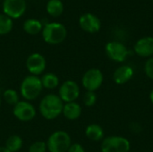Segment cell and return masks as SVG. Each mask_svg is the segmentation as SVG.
Listing matches in <instances>:
<instances>
[{
  "instance_id": "obj_1",
  "label": "cell",
  "mask_w": 153,
  "mask_h": 152,
  "mask_svg": "<svg viewBox=\"0 0 153 152\" xmlns=\"http://www.w3.org/2000/svg\"><path fill=\"white\" fill-rule=\"evenodd\" d=\"M65 103L56 94H48L42 98L39 105V110L42 117L47 120H54L62 115Z\"/></svg>"
},
{
  "instance_id": "obj_2",
  "label": "cell",
  "mask_w": 153,
  "mask_h": 152,
  "mask_svg": "<svg viewBox=\"0 0 153 152\" xmlns=\"http://www.w3.org/2000/svg\"><path fill=\"white\" fill-rule=\"evenodd\" d=\"M43 90V86L39 76L27 75L21 82L20 94L24 100L31 101L39 97Z\"/></svg>"
},
{
  "instance_id": "obj_3",
  "label": "cell",
  "mask_w": 153,
  "mask_h": 152,
  "mask_svg": "<svg viewBox=\"0 0 153 152\" xmlns=\"http://www.w3.org/2000/svg\"><path fill=\"white\" fill-rule=\"evenodd\" d=\"M41 33L46 43L49 45H58L65 39L67 30L65 26L60 22H48L43 26Z\"/></svg>"
},
{
  "instance_id": "obj_4",
  "label": "cell",
  "mask_w": 153,
  "mask_h": 152,
  "mask_svg": "<svg viewBox=\"0 0 153 152\" xmlns=\"http://www.w3.org/2000/svg\"><path fill=\"white\" fill-rule=\"evenodd\" d=\"M46 143L49 152H67L72 140L66 132L56 131L49 135Z\"/></svg>"
},
{
  "instance_id": "obj_5",
  "label": "cell",
  "mask_w": 153,
  "mask_h": 152,
  "mask_svg": "<svg viewBox=\"0 0 153 152\" xmlns=\"http://www.w3.org/2000/svg\"><path fill=\"white\" fill-rule=\"evenodd\" d=\"M100 149L101 152H129L131 143L123 136L112 135L102 140Z\"/></svg>"
},
{
  "instance_id": "obj_6",
  "label": "cell",
  "mask_w": 153,
  "mask_h": 152,
  "mask_svg": "<svg viewBox=\"0 0 153 152\" xmlns=\"http://www.w3.org/2000/svg\"><path fill=\"white\" fill-rule=\"evenodd\" d=\"M104 81V75L100 69L91 68L84 73L82 78V87L87 91H96L99 90Z\"/></svg>"
},
{
  "instance_id": "obj_7",
  "label": "cell",
  "mask_w": 153,
  "mask_h": 152,
  "mask_svg": "<svg viewBox=\"0 0 153 152\" xmlns=\"http://www.w3.org/2000/svg\"><path fill=\"white\" fill-rule=\"evenodd\" d=\"M13 114L19 121L30 122L33 120L36 116L35 107L27 100H20L16 105L13 106Z\"/></svg>"
},
{
  "instance_id": "obj_8",
  "label": "cell",
  "mask_w": 153,
  "mask_h": 152,
  "mask_svg": "<svg viewBox=\"0 0 153 152\" xmlns=\"http://www.w3.org/2000/svg\"><path fill=\"white\" fill-rule=\"evenodd\" d=\"M58 96L64 103L75 101L80 96V87L78 83L73 80L64 82L59 87Z\"/></svg>"
},
{
  "instance_id": "obj_9",
  "label": "cell",
  "mask_w": 153,
  "mask_h": 152,
  "mask_svg": "<svg viewBox=\"0 0 153 152\" xmlns=\"http://www.w3.org/2000/svg\"><path fill=\"white\" fill-rule=\"evenodd\" d=\"M107 56L113 61L117 63H122L126 61L129 56V50L127 47L121 42L118 41H110L107 43L105 47Z\"/></svg>"
},
{
  "instance_id": "obj_10",
  "label": "cell",
  "mask_w": 153,
  "mask_h": 152,
  "mask_svg": "<svg viewBox=\"0 0 153 152\" xmlns=\"http://www.w3.org/2000/svg\"><path fill=\"white\" fill-rule=\"evenodd\" d=\"M27 8L25 0H4L3 12L11 19L22 17Z\"/></svg>"
},
{
  "instance_id": "obj_11",
  "label": "cell",
  "mask_w": 153,
  "mask_h": 152,
  "mask_svg": "<svg viewBox=\"0 0 153 152\" xmlns=\"http://www.w3.org/2000/svg\"><path fill=\"white\" fill-rule=\"evenodd\" d=\"M26 68L31 75L39 76L44 73L47 67L46 58L39 53H33L26 59Z\"/></svg>"
},
{
  "instance_id": "obj_12",
  "label": "cell",
  "mask_w": 153,
  "mask_h": 152,
  "mask_svg": "<svg viewBox=\"0 0 153 152\" xmlns=\"http://www.w3.org/2000/svg\"><path fill=\"white\" fill-rule=\"evenodd\" d=\"M79 25L82 30L88 33H96L101 28V22L95 14L87 13L80 17Z\"/></svg>"
},
{
  "instance_id": "obj_13",
  "label": "cell",
  "mask_w": 153,
  "mask_h": 152,
  "mask_svg": "<svg viewBox=\"0 0 153 152\" xmlns=\"http://www.w3.org/2000/svg\"><path fill=\"white\" fill-rule=\"evenodd\" d=\"M134 50L141 57H152L153 56V37H143L138 39L134 44Z\"/></svg>"
},
{
  "instance_id": "obj_14",
  "label": "cell",
  "mask_w": 153,
  "mask_h": 152,
  "mask_svg": "<svg viewBox=\"0 0 153 152\" xmlns=\"http://www.w3.org/2000/svg\"><path fill=\"white\" fill-rule=\"evenodd\" d=\"M134 73V69L131 66L121 65L115 70L113 73V80L117 84L122 85L128 82L133 78Z\"/></svg>"
},
{
  "instance_id": "obj_15",
  "label": "cell",
  "mask_w": 153,
  "mask_h": 152,
  "mask_svg": "<svg viewBox=\"0 0 153 152\" xmlns=\"http://www.w3.org/2000/svg\"><path fill=\"white\" fill-rule=\"evenodd\" d=\"M82 112V109L81 105L77 103L76 101H74V102L65 103L62 115L66 119L73 121V120L78 119L81 116Z\"/></svg>"
},
{
  "instance_id": "obj_16",
  "label": "cell",
  "mask_w": 153,
  "mask_h": 152,
  "mask_svg": "<svg viewBox=\"0 0 153 152\" xmlns=\"http://www.w3.org/2000/svg\"><path fill=\"white\" fill-rule=\"evenodd\" d=\"M85 135L93 142H99L104 139V130L97 124H91L85 129Z\"/></svg>"
},
{
  "instance_id": "obj_17",
  "label": "cell",
  "mask_w": 153,
  "mask_h": 152,
  "mask_svg": "<svg viewBox=\"0 0 153 152\" xmlns=\"http://www.w3.org/2000/svg\"><path fill=\"white\" fill-rule=\"evenodd\" d=\"M43 26L44 25L42 24V22L40 21L34 19V18H30V19L26 20L23 22L22 28L26 33H28L30 35H36L42 31Z\"/></svg>"
},
{
  "instance_id": "obj_18",
  "label": "cell",
  "mask_w": 153,
  "mask_h": 152,
  "mask_svg": "<svg viewBox=\"0 0 153 152\" xmlns=\"http://www.w3.org/2000/svg\"><path fill=\"white\" fill-rule=\"evenodd\" d=\"M43 89L47 90H55L59 85V78L54 73H47L42 75L40 78Z\"/></svg>"
},
{
  "instance_id": "obj_19",
  "label": "cell",
  "mask_w": 153,
  "mask_h": 152,
  "mask_svg": "<svg viewBox=\"0 0 153 152\" xmlns=\"http://www.w3.org/2000/svg\"><path fill=\"white\" fill-rule=\"evenodd\" d=\"M48 13L52 17L60 16L65 9L64 4L61 0H48L46 6Z\"/></svg>"
},
{
  "instance_id": "obj_20",
  "label": "cell",
  "mask_w": 153,
  "mask_h": 152,
  "mask_svg": "<svg viewBox=\"0 0 153 152\" xmlns=\"http://www.w3.org/2000/svg\"><path fill=\"white\" fill-rule=\"evenodd\" d=\"M23 145V141L21 136L17 134H13L8 137L5 142L4 147L11 152H18Z\"/></svg>"
},
{
  "instance_id": "obj_21",
  "label": "cell",
  "mask_w": 153,
  "mask_h": 152,
  "mask_svg": "<svg viewBox=\"0 0 153 152\" xmlns=\"http://www.w3.org/2000/svg\"><path fill=\"white\" fill-rule=\"evenodd\" d=\"M13 19H11L4 13H0V36L10 33L13 30Z\"/></svg>"
},
{
  "instance_id": "obj_22",
  "label": "cell",
  "mask_w": 153,
  "mask_h": 152,
  "mask_svg": "<svg viewBox=\"0 0 153 152\" xmlns=\"http://www.w3.org/2000/svg\"><path fill=\"white\" fill-rule=\"evenodd\" d=\"M3 97H4V101L7 104L12 105V106L16 105L20 101L19 93L16 90H13V89H7V90H5L4 91Z\"/></svg>"
},
{
  "instance_id": "obj_23",
  "label": "cell",
  "mask_w": 153,
  "mask_h": 152,
  "mask_svg": "<svg viewBox=\"0 0 153 152\" xmlns=\"http://www.w3.org/2000/svg\"><path fill=\"white\" fill-rule=\"evenodd\" d=\"M97 102V95L94 91H86L83 96V103L86 107H93Z\"/></svg>"
},
{
  "instance_id": "obj_24",
  "label": "cell",
  "mask_w": 153,
  "mask_h": 152,
  "mask_svg": "<svg viewBox=\"0 0 153 152\" xmlns=\"http://www.w3.org/2000/svg\"><path fill=\"white\" fill-rule=\"evenodd\" d=\"M48 151V147L47 143L45 142L38 141L34 142L33 143L30 144L29 147V152H47Z\"/></svg>"
},
{
  "instance_id": "obj_25",
  "label": "cell",
  "mask_w": 153,
  "mask_h": 152,
  "mask_svg": "<svg viewBox=\"0 0 153 152\" xmlns=\"http://www.w3.org/2000/svg\"><path fill=\"white\" fill-rule=\"evenodd\" d=\"M144 73L148 78L153 80V56L147 59L144 64Z\"/></svg>"
},
{
  "instance_id": "obj_26",
  "label": "cell",
  "mask_w": 153,
  "mask_h": 152,
  "mask_svg": "<svg viewBox=\"0 0 153 152\" xmlns=\"http://www.w3.org/2000/svg\"><path fill=\"white\" fill-rule=\"evenodd\" d=\"M67 152H85V150L80 143H72Z\"/></svg>"
},
{
  "instance_id": "obj_27",
  "label": "cell",
  "mask_w": 153,
  "mask_h": 152,
  "mask_svg": "<svg viewBox=\"0 0 153 152\" xmlns=\"http://www.w3.org/2000/svg\"><path fill=\"white\" fill-rule=\"evenodd\" d=\"M0 152H11L9 150H7L4 146H1L0 147Z\"/></svg>"
},
{
  "instance_id": "obj_28",
  "label": "cell",
  "mask_w": 153,
  "mask_h": 152,
  "mask_svg": "<svg viewBox=\"0 0 153 152\" xmlns=\"http://www.w3.org/2000/svg\"><path fill=\"white\" fill-rule=\"evenodd\" d=\"M150 99H151L152 103V104H153V89H152V90L151 93H150Z\"/></svg>"
},
{
  "instance_id": "obj_29",
  "label": "cell",
  "mask_w": 153,
  "mask_h": 152,
  "mask_svg": "<svg viewBox=\"0 0 153 152\" xmlns=\"http://www.w3.org/2000/svg\"><path fill=\"white\" fill-rule=\"evenodd\" d=\"M1 104H2V100H1V97H0V107H1Z\"/></svg>"
},
{
  "instance_id": "obj_30",
  "label": "cell",
  "mask_w": 153,
  "mask_h": 152,
  "mask_svg": "<svg viewBox=\"0 0 153 152\" xmlns=\"http://www.w3.org/2000/svg\"><path fill=\"white\" fill-rule=\"evenodd\" d=\"M152 2H153V0H152Z\"/></svg>"
}]
</instances>
